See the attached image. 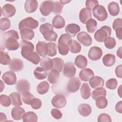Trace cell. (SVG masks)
Instances as JSON below:
<instances>
[{"instance_id":"1","label":"cell","mask_w":122,"mask_h":122,"mask_svg":"<svg viewBox=\"0 0 122 122\" xmlns=\"http://www.w3.org/2000/svg\"><path fill=\"white\" fill-rule=\"evenodd\" d=\"M3 34L5 47L9 51L17 50L20 47L17 41L19 39L18 32L12 30L5 32Z\"/></svg>"},{"instance_id":"2","label":"cell","mask_w":122,"mask_h":122,"mask_svg":"<svg viewBox=\"0 0 122 122\" xmlns=\"http://www.w3.org/2000/svg\"><path fill=\"white\" fill-rule=\"evenodd\" d=\"M40 31L47 41L51 42L56 41L57 34L53 31V27L50 23H45L41 25L40 27Z\"/></svg>"},{"instance_id":"3","label":"cell","mask_w":122,"mask_h":122,"mask_svg":"<svg viewBox=\"0 0 122 122\" xmlns=\"http://www.w3.org/2000/svg\"><path fill=\"white\" fill-rule=\"evenodd\" d=\"M71 39V36L68 34H62L58 40V49L60 54L62 55L68 54L69 50L67 43Z\"/></svg>"},{"instance_id":"4","label":"cell","mask_w":122,"mask_h":122,"mask_svg":"<svg viewBox=\"0 0 122 122\" xmlns=\"http://www.w3.org/2000/svg\"><path fill=\"white\" fill-rule=\"evenodd\" d=\"M111 28L108 26H103L100 29L96 30L94 37L95 40L100 42H104L105 40L111 35Z\"/></svg>"},{"instance_id":"5","label":"cell","mask_w":122,"mask_h":122,"mask_svg":"<svg viewBox=\"0 0 122 122\" xmlns=\"http://www.w3.org/2000/svg\"><path fill=\"white\" fill-rule=\"evenodd\" d=\"M39 26L37 20L30 17H29L21 20L19 24V29L21 30L24 28L35 29Z\"/></svg>"},{"instance_id":"6","label":"cell","mask_w":122,"mask_h":122,"mask_svg":"<svg viewBox=\"0 0 122 122\" xmlns=\"http://www.w3.org/2000/svg\"><path fill=\"white\" fill-rule=\"evenodd\" d=\"M94 17L100 21L105 20L108 18V13L104 6L99 5L92 10Z\"/></svg>"},{"instance_id":"7","label":"cell","mask_w":122,"mask_h":122,"mask_svg":"<svg viewBox=\"0 0 122 122\" xmlns=\"http://www.w3.org/2000/svg\"><path fill=\"white\" fill-rule=\"evenodd\" d=\"M20 46L21 47V54L25 59L34 50L33 44L31 42L25 40H22L20 41Z\"/></svg>"},{"instance_id":"8","label":"cell","mask_w":122,"mask_h":122,"mask_svg":"<svg viewBox=\"0 0 122 122\" xmlns=\"http://www.w3.org/2000/svg\"><path fill=\"white\" fill-rule=\"evenodd\" d=\"M53 2L52 0H46L41 4L40 11L42 15L47 16L52 12Z\"/></svg>"},{"instance_id":"9","label":"cell","mask_w":122,"mask_h":122,"mask_svg":"<svg viewBox=\"0 0 122 122\" xmlns=\"http://www.w3.org/2000/svg\"><path fill=\"white\" fill-rule=\"evenodd\" d=\"M81 84V82L78 78H72L67 83V90L70 93L75 92L79 89Z\"/></svg>"},{"instance_id":"10","label":"cell","mask_w":122,"mask_h":122,"mask_svg":"<svg viewBox=\"0 0 122 122\" xmlns=\"http://www.w3.org/2000/svg\"><path fill=\"white\" fill-rule=\"evenodd\" d=\"M51 104L53 107L57 108H62L66 104V98L61 94H57L51 99Z\"/></svg>"},{"instance_id":"11","label":"cell","mask_w":122,"mask_h":122,"mask_svg":"<svg viewBox=\"0 0 122 122\" xmlns=\"http://www.w3.org/2000/svg\"><path fill=\"white\" fill-rule=\"evenodd\" d=\"M76 70L73 62H67L63 67V73L67 78H72L75 76Z\"/></svg>"},{"instance_id":"12","label":"cell","mask_w":122,"mask_h":122,"mask_svg":"<svg viewBox=\"0 0 122 122\" xmlns=\"http://www.w3.org/2000/svg\"><path fill=\"white\" fill-rule=\"evenodd\" d=\"M2 79L6 84L9 85H12L16 84L17 77L15 73L12 71H8L3 73Z\"/></svg>"},{"instance_id":"13","label":"cell","mask_w":122,"mask_h":122,"mask_svg":"<svg viewBox=\"0 0 122 122\" xmlns=\"http://www.w3.org/2000/svg\"><path fill=\"white\" fill-rule=\"evenodd\" d=\"M16 88L17 91L22 95L26 92H29L30 88V83L26 80H20L17 82Z\"/></svg>"},{"instance_id":"14","label":"cell","mask_w":122,"mask_h":122,"mask_svg":"<svg viewBox=\"0 0 122 122\" xmlns=\"http://www.w3.org/2000/svg\"><path fill=\"white\" fill-rule=\"evenodd\" d=\"M78 41L84 46H89L92 44V39L91 37L85 31H81L77 36Z\"/></svg>"},{"instance_id":"15","label":"cell","mask_w":122,"mask_h":122,"mask_svg":"<svg viewBox=\"0 0 122 122\" xmlns=\"http://www.w3.org/2000/svg\"><path fill=\"white\" fill-rule=\"evenodd\" d=\"M102 54V50L96 46L90 48L88 52V57L92 61H97L101 58Z\"/></svg>"},{"instance_id":"16","label":"cell","mask_w":122,"mask_h":122,"mask_svg":"<svg viewBox=\"0 0 122 122\" xmlns=\"http://www.w3.org/2000/svg\"><path fill=\"white\" fill-rule=\"evenodd\" d=\"M16 11L15 7L10 4L7 3L4 5L1 9V14L4 17L10 18L13 16Z\"/></svg>"},{"instance_id":"17","label":"cell","mask_w":122,"mask_h":122,"mask_svg":"<svg viewBox=\"0 0 122 122\" xmlns=\"http://www.w3.org/2000/svg\"><path fill=\"white\" fill-rule=\"evenodd\" d=\"M24 67L23 61L19 59H12L10 64L9 68L12 71H21Z\"/></svg>"},{"instance_id":"18","label":"cell","mask_w":122,"mask_h":122,"mask_svg":"<svg viewBox=\"0 0 122 122\" xmlns=\"http://www.w3.org/2000/svg\"><path fill=\"white\" fill-rule=\"evenodd\" d=\"M89 83L90 86L93 89H97L100 87H102L104 85V80L101 77L95 76H93L89 80Z\"/></svg>"},{"instance_id":"19","label":"cell","mask_w":122,"mask_h":122,"mask_svg":"<svg viewBox=\"0 0 122 122\" xmlns=\"http://www.w3.org/2000/svg\"><path fill=\"white\" fill-rule=\"evenodd\" d=\"M92 18V12L90 10L87 8H82L79 13V20L80 21L85 24L86 22Z\"/></svg>"},{"instance_id":"20","label":"cell","mask_w":122,"mask_h":122,"mask_svg":"<svg viewBox=\"0 0 122 122\" xmlns=\"http://www.w3.org/2000/svg\"><path fill=\"white\" fill-rule=\"evenodd\" d=\"M36 50L37 53L42 57H45L48 54V47L44 41H39L36 44Z\"/></svg>"},{"instance_id":"21","label":"cell","mask_w":122,"mask_h":122,"mask_svg":"<svg viewBox=\"0 0 122 122\" xmlns=\"http://www.w3.org/2000/svg\"><path fill=\"white\" fill-rule=\"evenodd\" d=\"M25 113V110L23 108L19 106L14 107L11 112V116L15 120H20L22 119Z\"/></svg>"},{"instance_id":"22","label":"cell","mask_w":122,"mask_h":122,"mask_svg":"<svg viewBox=\"0 0 122 122\" xmlns=\"http://www.w3.org/2000/svg\"><path fill=\"white\" fill-rule=\"evenodd\" d=\"M38 7V1L36 0H28L25 1L24 8L28 13H33L35 11Z\"/></svg>"},{"instance_id":"23","label":"cell","mask_w":122,"mask_h":122,"mask_svg":"<svg viewBox=\"0 0 122 122\" xmlns=\"http://www.w3.org/2000/svg\"><path fill=\"white\" fill-rule=\"evenodd\" d=\"M79 78L81 81H87L94 76V72L91 69L86 68L81 70L79 72Z\"/></svg>"},{"instance_id":"24","label":"cell","mask_w":122,"mask_h":122,"mask_svg":"<svg viewBox=\"0 0 122 122\" xmlns=\"http://www.w3.org/2000/svg\"><path fill=\"white\" fill-rule=\"evenodd\" d=\"M69 51L72 53H77L81 51V44L74 40H70L67 43Z\"/></svg>"},{"instance_id":"25","label":"cell","mask_w":122,"mask_h":122,"mask_svg":"<svg viewBox=\"0 0 122 122\" xmlns=\"http://www.w3.org/2000/svg\"><path fill=\"white\" fill-rule=\"evenodd\" d=\"M80 27L74 23L68 24L65 27V31L70 36L74 37L76 34L80 31Z\"/></svg>"},{"instance_id":"26","label":"cell","mask_w":122,"mask_h":122,"mask_svg":"<svg viewBox=\"0 0 122 122\" xmlns=\"http://www.w3.org/2000/svg\"><path fill=\"white\" fill-rule=\"evenodd\" d=\"M52 24L53 27L56 29H61L65 26V21L62 16L57 15L53 18Z\"/></svg>"},{"instance_id":"27","label":"cell","mask_w":122,"mask_h":122,"mask_svg":"<svg viewBox=\"0 0 122 122\" xmlns=\"http://www.w3.org/2000/svg\"><path fill=\"white\" fill-rule=\"evenodd\" d=\"M20 33L22 40H31L34 37V31L28 28H24L20 30Z\"/></svg>"},{"instance_id":"28","label":"cell","mask_w":122,"mask_h":122,"mask_svg":"<svg viewBox=\"0 0 122 122\" xmlns=\"http://www.w3.org/2000/svg\"><path fill=\"white\" fill-rule=\"evenodd\" d=\"M79 113L83 117H87L92 112V108L90 105L86 103L80 104L78 108Z\"/></svg>"},{"instance_id":"29","label":"cell","mask_w":122,"mask_h":122,"mask_svg":"<svg viewBox=\"0 0 122 122\" xmlns=\"http://www.w3.org/2000/svg\"><path fill=\"white\" fill-rule=\"evenodd\" d=\"M74 62L76 66L80 69H84L88 64L86 58L82 55L77 56L75 59Z\"/></svg>"},{"instance_id":"30","label":"cell","mask_w":122,"mask_h":122,"mask_svg":"<svg viewBox=\"0 0 122 122\" xmlns=\"http://www.w3.org/2000/svg\"><path fill=\"white\" fill-rule=\"evenodd\" d=\"M9 96L11 99V104L12 105L15 106H20L22 105L20 95L19 92H12L10 94Z\"/></svg>"},{"instance_id":"31","label":"cell","mask_w":122,"mask_h":122,"mask_svg":"<svg viewBox=\"0 0 122 122\" xmlns=\"http://www.w3.org/2000/svg\"><path fill=\"white\" fill-rule=\"evenodd\" d=\"M34 75L36 79L43 80L47 77L48 72L43 68L38 67L34 71Z\"/></svg>"},{"instance_id":"32","label":"cell","mask_w":122,"mask_h":122,"mask_svg":"<svg viewBox=\"0 0 122 122\" xmlns=\"http://www.w3.org/2000/svg\"><path fill=\"white\" fill-rule=\"evenodd\" d=\"M108 9L109 13L112 16H117L120 12V7L118 4L114 1L111 2L108 4Z\"/></svg>"},{"instance_id":"33","label":"cell","mask_w":122,"mask_h":122,"mask_svg":"<svg viewBox=\"0 0 122 122\" xmlns=\"http://www.w3.org/2000/svg\"><path fill=\"white\" fill-rule=\"evenodd\" d=\"M102 62L106 67L112 66L115 62V57L113 54H107L103 57Z\"/></svg>"},{"instance_id":"34","label":"cell","mask_w":122,"mask_h":122,"mask_svg":"<svg viewBox=\"0 0 122 122\" xmlns=\"http://www.w3.org/2000/svg\"><path fill=\"white\" fill-rule=\"evenodd\" d=\"M40 65L46 71L51 70L53 68V61L49 57H43L41 61Z\"/></svg>"},{"instance_id":"35","label":"cell","mask_w":122,"mask_h":122,"mask_svg":"<svg viewBox=\"0 0 122 122\" xmlns=\"http://www.w3.org/2000/svg\"><path fill=\"white\" fill-rule=\"evenodd\" d=\"M81 97L84 99H88L90 98L91 94V90L87 83H83L81 88Z\"/></svg>"},{"instance_id":"36","label":"cell","mask_w":122,"mask_h":122,"mask_svg":"<svg viewBox=\"0 0 122 122\" xmlns=\"http://www.w3.org/2000/svg\"><path fill=\"white\" fill-rule=\"evenodd\" d=\"M22 120L24 122H36L38 121V117L34 112H28L24 113Z\"/></svg>"},{"instance_id":"37","label":"cell","mask_w":122,"mask_h":122,"mask_svg":"<svg viewBox=\"0 0 122 122\" xmlns=\"http://www.w3.org/2000/svg\"><path fill=\"white\" fill-rule=\"evenodd\" d=\"M50 89V85L46 81L41 82L37 86V91L40 94L46 93Z\"/></svg>"},{"instance_id":"38","label":"cell","mask_w":122,"mask_h":122,"mask_svg":"<svg viewBox=\"0 0 122 122\" xmlns=\"http://www.w3.org/2000/svg\"><path fill=\"white\" fill-rule=\"evenodd\" d=\"M60 78V73L58 71L52 69L50 72L48 77V81L51 84L56 83L59 80Z\"/></svg>"},{"instance_id":"39","label":"cell","mask_w":122,"mask_h":122,"mask_svg":"<svg viewBox=\"0 0 122 122\" xmlns=\"http://www.w3.org/2000/svg\"><path fill=\"white\" fill-rule=\"evenodd\" d=\"M53 61V69H54L59 72H61L64 65V63L62 59L59 58H55L52 59Z\"/></svg>"},{"instance_id":"40","label":"cell","mask_w":122,"mask_h":122,"mask_svg":"<svg viewBox=\"0 0 122 122\" xmlns=\"http://www.w3.org/2000/svg\"><path fill=\"white\" fill-rule=\"evenodd\" d=\"M106 96V90L100 87L97 89H95L93 91L92 93V97L93 100H95L98 97L100 96Z\"/></svg>"},{"instance_id":"41","label":"cell","mask_w":122,"mask_h":122,"mask_svg":"<svg viewBox=\"0 0 122 122\" xmlns=\"http://www.w3.org/2000/svg\"><path fill=\"white\" fill-rule=\"evenodd\" d=\"M25 59L28 60L30 62L35 65L38 64L41 61V58L39 55L35 51H32V52L30 53L27 56Z\"/></svg>"},{"instance_id":"42","label":"cell","mask_w":122,"mask_h":122,"mask_svg":"<svg viewBox=\"0 0 122 122\" xmlns=\"http://www.w3.org/2000/svg\"><path fill=\"white\" fill-rule=\"evenodd\" d=\"M97 21L93 19H90L86 23V27L89 33H93L97 28Z\"/></svg>"},{"instance_id":"43","label":"cell","mask_w":122,"mask_h":122,"mask_svg":"<svg viewBox=\"0 0 122 122\" xmlns=\"http://www.w3.org/2000/svg\"><path fill=\"white\" fill-rule=\"evenodd\" d=\"M96 105L98 108L104 109L108 105V101L104 96H100L96 100Z\"/></svg>"},{"instance_id":"44","label":"cell","mask_w":122,"mask_h":122,"mask_svg":"<svg viewBox=\"0 0 122 122\" xmlns=\"http://www.w3.org/2000/svg\"><path fill=\"white\" fill-rule=\"evenodd\" d=\"M10 61L11 60L9 55L7 52L1 50L0 52V63L1 64L6 65L10 64Z\"/></svg>"},{"instance_id":"45","label":"cell","mask_w":122,"mask_h":122,"mask_svg":"<svg viewBox=\"0 0 122 122\" xmlns=\"http://www.w3.org/2000/svg\"><path fill=\"white\" fill-rule=\"evenodd\" d=\"M48 47L47 55L50 57H53L57 54V46L54 42H49L47 43Z\"/></svg>"},{"instance_id":"46","label":"cell","mask_w":122,"mask_h":122,"mask_svg":"<svg viewBox=\"0 0 122 122\" xmlns=\"http://www.w3.org/2000/svg\"><path fill=\"white\" fill-rule=\"evenodd\" d=\"M10 26V21L7 18H2L0 20V29L2 31L9 29Z\"/></svg>"},{"instance_id":"47","label":"cell","mask_w":122,"mask_h":122,"mask_svg":"<svg viewBox=\"0 0 122 122\" xmlns=\"http://www.w3.org/2000/svg\"><path fill=\"white\" fill-rule=\"evenodd\" d=\"M104 45L107 49H112L116 46V42L114 38L111 37H107L104 41Z\"/></svg>"},{"instance_id":"48","label":"cell","mask_w":122,"mask_h":122,"mask_svg":"<svg viewBox=\"0 0 122 122\" xmlns=\"http://www.w3.org/2000/svg\"><path fill=\"white\" fill-rule=\"evenodd\" d=\"M0 103L1 105L4 107H9L11 103V99L10 96H8L6 95L1 94L0 96Z\"/></svg>"},{"instance_id":"49","label":"cell","mask_w":122,"mask_h":122,"mask_svg":"<svg viewBox=\"0 0 122 122\" xmlns=\"http://www.w3.org/2000/svg\"><path fill=\"white\" fill-rule=\"evenodd\" d=\"M22 99L23 102L28 105H30L33 99L34 98L33 95L29 92H26L23 94Z\"/></svg>"},{"instance_id":"50","label":"cell","mask_w":122,"mask_h":122,"mask_svg":"<svg viewBox=\"0 0 122 122\" xmlns=\"http://www.w3.org/2000/svg\"><path fill=\"white\" fill-rule=\"evenodd\" d=\"M63 8V5L59 1L53 2L52 12L56 14L61 13Z\"/></svg>"},{"instance_id":"51","label":"cell","mask_w":122,"mask_h":122,"mask_svg":"<svg viewBox=\"0 0 122 122\" xmlns=\"http://www.w3.org/2000/svg\"><path fill=\"white\" fill-rule=\"evenodd\" d=\"M117 86V81L115 78H111L106 82V87L111 90L116 89Z\"/></svg>"},{"instance_id":"52","label":"cell","mask_w":122,"mask_h":122,"mask_svg":"<svg viewBox=\"0 0 122 122\" xmlns=\"http://www.w3.org/2000/svg\"><path fill=\"white\" fill-rule=\"evenodd\" d=\"M85 5L87 9L92 10L99 5V2L96 0H87L86 1Z\"/></svg>"},{"instance_id":"53","label":"cell","mask_w":122,"mask_h":122,"mask_svg":"<svg viewBox=\"0 0 122 122\" xmlns=\"http://www.w3.org/2000/svg\"><path fill=\"white\" fill-rule=\"evenodd\" d=\"M30 105L31 107L35 110H38L41 108L42 105V102L41 100L38 98H34L31 101Z\"/></svg>"},{"instance_id":"54","label":"cell","mask_w":122,"mask_h":122,"mask_svg":"<svg viewBox=\"0 0 122 122\" xmlns=\"http://www.w3.org/2000/svg\"><path fill=\"white\" fill-rule=\"evenodd\" d=\"M98 122H111L112 119L109 115L107 113H102L98 117Z\"/></svg>"},{"instance_id":"55","label":"cell","mask_w":122,"mask_h":122,"mask_svg":"<svg viewBox=\"0 0 122 122\" xmlns=\"http://www.w3.org/2000/svg\"><path fill=\"white\" fill-rule=\"evenodd\" d=\"M51 114L54 118L58 120L60 119L62 116V114L61 112L57 109H51Z\"/></svg>"},{"instance_id":"56","label":"cell","mask_w":122,"mask_h":122,"mask_svg":"<svg viewBox=\"0 0 122 122\" xmlns=\"http://www.w3.org/2000/svg\"><path fill=\"white\" fill-rule=\"evenodd\" d=\"M122 27V21L121 18L116 19L112 23V28L113 30H115L116 29Z\"/></svg>"},{"instance_id":"57","label":"cell","mask_w":122,"mask_h":122,"mask_svg":"<svg viewBox=\"0 0 122 122\" xmlns=\"http://www.w3.org/2000/svg\"><path fill=\"white\" fill-rule=\"evenodd\" d=\"M122 64H120L116 67L115 70V72L116 76L120 78H122Z\"/></svg>"},{"instance_id":"58","label":"cell","mask_w":122,"mask_h":122,"mask_svg":"<svg viewBox=\"0 0 122 122\" xmlns=\"http://www.w3.org/2000/svg\"><path fill=\"white\" fill-rule=\"evenodd\" d=\"M115 110L117 112L122 113V101L118 102L115 105Z\"/></svg>"},{"instance_id":"59","label":"cell","mask_w":122,"mask_h":122,"mask_svg":"<svg viewBox=\"0 0 122 122\" xmlns=\"http://www.w3.org/2000/svg\"><path fill=\"white\" fill-rule=\"evenodd\" d=\"M116 35L119 40L122 39V27H120L115 30Z\"/></svg>"},{"instance_id":"60","label":"cell","mask_w":122,"mask_h":122,"mask_svg":"<svg viewBox=\"0 0 122 122\" xmlns=\"http://www.w3.org/2000/svg\"><path fill=\"white\" fill-rule=\"evenodd\" d=\"M0 122L5 121L7 120V117L5 114L2 112H0Z\"/></svg>"},{"instance_id":"61","label":"cell","mask_w":122,"mask_h":122,"mask_svg":"<svg viewBox=\"0 0 122 122\" xmlns=\"http://www.w3.org/2000/svg\"><path fill=\"white\" fill-rule=\"evenodd\" d=\"M117 56L121 59L122 58V47H120L117 51Z\"/></svg>"},{"instance_id":"62","label":"cell","mask_w":122,"mask_h":122,"mask_svg":"<svg viewBox=\"0 0 122 122\" xmlns=\"http://www.w3.org/2000/svg\"><path fill=\"white\" fill-rule=\"evenodd\" d=\"M118 93L120 97H122V85H120L118 89Z\"/></svg>"},{"instance_id":"63","label":"cell","mask_w":122,"mask_h":122,"mask_svg":"<svg viewBox=\"0 0 122 122\" xmlns=\"http://www.w3.org/2000/svg\"><path fill=\"white\" fill-rule=\"evenodd\" d=\"M71 2V0L70 1H68V0H60V2L62 4H67V3H69Z\"/></svg>"},{"instance_id":"64","label":"cell","mask_w":122,"mask_h":122,"mask_svg":"<svg viewBox=\"0 0 122 122\" xmlns=\"http://www.w3.org/2000/svg\"><path fill=\"white\" fill-rule=\"evenodd\" d=\"M1 81V91H0V92H2V90L3 89H4V85L3 84V82L2 81Z\"/></svg>"}]
</instances>
